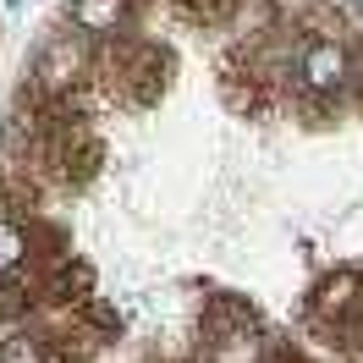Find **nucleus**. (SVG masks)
Instances as JSON below:
<instances>
[{
  "instance_id": "4",
  "label": "nucleus",
  "mask_w": 363,
  "mask_h": 363,
  "mask_svg": "<svg viewBox=\"0 0 363 363\" xmlns=\"http://www.w3.org/2000/svg\"><path fill=\"white\" fill-rule=\"evenodd\" d=\"M28 253H33V237H28L23 220H11V215H0V275L23 270Z\"/></svg>"
},
{
  "instance_id": "5",
  "label": "nucleus",
  "mask_w": 363,
  "mask_h": 363,
  "mask_svg": "<svg viewBox=\"0 0 363 363\" xmlns=\"http://www.w3.org/2000/svg\"><path fill=\"white\" fill-rule=\"evenodd\" d=\"M0 363H45V341L33 336V330H6L0 336Z\"/></svg>"
},
{
  "instance_id": "7",
  "label": "nucleus",
  "mask_w": 363,
  "mask_h": 363,
  "mask_svg": "<svg viewBox=\"0 0 363 363\" xmlns=\"http://www.w3.org/2000/svg\"><path fill=\"white\" fill-rule=\"evenodd\" d=\"M6 6H17V0H6Z\"/></svg>"
},
{
  "instance_id": "2",
  "label": "nucleus",
  "mask_w": 363,
  "mask_h": 363,
  "mask_svg": "<svg viewBox=\"0 0 363 363\" xmlns=\"http://www.w3.org/2000/svg\"><path fill=\"white\" fill-rule=\"evenodd\" d=\"M297 77H303V89H314V94H336L352 77L347 45L341 39H308V45L297 50Z\"/></svg>"
},
{
  "instance_id": "3",
  "label": "nucleus",
  "mask_w": 363,
  "mask_h": 363,
  "mask_svg": "<svg viewBox=\"0 0 363 363\" xmlns=\"http://www.w3.org/2000/svg\"><path fill=\"white\" fill-rule=\"evenodd\" d=\"M127 17V0H72V28L77 33H116Z\"/></svg>"
},
{
  "instance_id": "1",
  "label": "nucleus",
  "mask_w": 363,
  "mask_h": 363,
  "mask_svg": "<svg viewBox=\"0 0 363 363\" xmlns=\"http://www.w3.org/2000/svg\"><path fill=\"white\" fill-rule=\"evenodd\" d=\"M83 61H89V50H83V39H77V33H61V39H50V45L39 50V61H33V89L50 94V99L72 94V83H77Z\"/></svg>"
},
{
  "instance_id": "6",
  "label": "nucleus",
  "mask_w": 363,
  "mask_h": 363,
  "mask_svg": "<svg viewBox=\"0 0 363 363\" xmlns=\"http://www.w3.org/2000/svg\"><path fill=\"white\" fill-rule=\"evenodd\" d=\"M264 363H314L303 347H292V341H270L264 347Z\"/></svg>"
}]
</instances>
